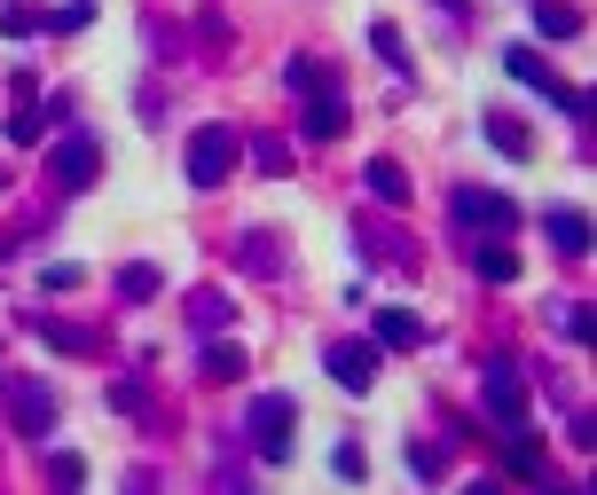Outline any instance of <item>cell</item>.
Listing matches in <instances>:
<instances>
[{"label":"cell","instance_id":"1","mask_svg":"<svg viewBox=\"0 0 597 495\" xmlns=\"http://www.w3.org/2000/svg\"><path fill=\"white\" fill-rule=\"evenodd\" d=\"M244 433H251V456H260V464H291L299 393H260V401H251V417H244Z\"/></svg>","mask_w":597,"mask_h":495},{"label":"cell","instance_id":"2","mask_svg":"<svg viewBox=\"0 0 597 495\" xmlns=\"http://www.w3.org/2000/svg\"><path fill=\"white\" fill-rule=\"evenodd\" d=\"M503 71L519 79V87H535L543 103H558V111H574V118L589 126V95H581V87H566V79H558V71H550L535 48H503Z\"/></svg>","mask_w":597,"mask_h":495},{"label":"cell","instance_id":"3","mask_svg":"<svg viewBox=\"0 0 597 495\" xmlns=\"http://www.w3.org/2000/svg\"><path fill=\"white\" fill-rule=\"evenodd\" d=\"M480 401H487V417H495L503 433L527 425V385H519V362H511V354H495V362L480 370Z\"/></svg>","mask_w":597,"mask_h":495},{"label":"cell","instance_id":"4","mask_svg":"<svg viewBox=\"0 0 597 495\" xmlns=\"http://www.w3.org/2000/svg\"><path fill=\"white\" fill-rule=\"evenodd\" d=\"M322 370L347 385V393H370L378 370H385V347L378 339H338V347H322Z\"/></svg>","mask_w":597,"mask_h":495},{"label":"cell","instance_id":"5","mask_svg":"<svg viewBox=\"0 0 597 495\" xmlns=\"http://www.w3.org/2000/svg\"><path fill=\"white\" fill-rule=\"evenodd\" d=\"M0 393H9V417H17L24 441H48L55 433V385L48 378H17V385H0Z\"/></svg>","mask_w":597,"mask_h":495},{"label":"cell","instance_id":"6","mask_svg":"<svg viewBox=\"0 0 597 495\" xmlns=\"http://www.w3.org/2000/svg\"><path fill=\"white\" fill-rule=\"evenodd\" d=\"M228 165H236V126H197L189 134V182L197 189H220Z\"/></svg>","mask_w":597,"mask_h":495},{"label":"cell","instance_id":"7","mask_svg":"<svg viewBox=\"0 0 597 495\" xmlns=\"http://www.w3.org/2000/svg\"><path fill=\"white\" fill-rule=\"evenodd\" d=\"M48 174H55L63 189H88V182L103 174V142H95V134H63V142L48 149Z\"/></svg>","mask_w":597,"mask_h":495},{"label":"cell","instance_id":"8","mask_svg":"<svg viewBox=\"0 0 597 495\" xmlns=\"http://www.w3.org/2000/svg\"><path fill=\"white\" fill-rule=\"evenodd\" d=\"M456 220H464V228H487V236H503L511 220H519V205H511L503 189H456Z\"/></svg>","mask_w":597,"mask_h":495},{"label":"cell","instance_id":"9","mask_svg":"<svg viewBox=\"0 0 597 495\" xmlns=\"http://www.w3.org/2000/svg\"><path fill=\"white\" fill-rule=\"evenodd\" d=\"M543 236H550V252H566V260L589 252V220H581L574 205H550V213H543Z\"/></svg>","mask_w":597,"mask_h":495},{"label":"cell","instance_id":"10","mask_svg":"<svg viewBox=\"0 0 597 495\" xmlns=\"http://www.w3.org/2000/svg\"><path fill=\"white\" fill-rule=\"evenodd\" d=\"M236 268H251V276H284V244H276L268 228H244V236H236Z\"/></svg>","mask_w":597,"mask_h":495},{"label":"cell","instance_id":"11","mask_svg":"<svg viewBox=\"0 0 597 495\" xmlns=\"http://www.w3.org/2000/svg\"><path fill=\"white\" fill-rule=\"evenodd\" d=\"M338 134H347V95L338 87L307 95V142H338Z\"/></svg>","mask_w":597,"mask_h":495},{"label":"cell","instance_id":"12","mask_svg":"<svg viewBox=\"0 0 597 495\" xmlns=\"http://www.w3.org/2000/svg\"><path fill=\"white\" fill-rule=\"evenodd\" d=\"M480 134H487V142L511 157V165H519V157H535V134H527L519 118H511V111H487V118H480Z\"/></svg>","mask_w":597,"mask_h":495},{"label":"cell","instance_id":"13","mask_svg":"<svg viewBox=\"0 0 597 495\" xmlns=\"http://www.w3.org/2000/svg\"><path fill=\"white\" fill-rule=\"evenodd\" d=\"M378 347H385V354H409V347H424V322H416L409 307H378Z\"/></svg>","mask_w":597,"mask_h":495},{"label":"cell","instance_id":"14","mask_svg":"<svg viewBox=\"0 0 597 495\" xmlns=\"http://www.w3.org/2000/svg\"><path fill=\"white\" fill-rule=\"evenodd\" d=\"M40 339L55 347V354H95V330H79V322H55V314H24Z\"/></svg>","mask_w":597,"mask_h":495},{"label":"cell","instance_id":"15","mask_svg":"<svg viewBox=\"0 0 597 495\" xmlns=\"http://www.w3.org/2000/svg\"><path fill=\"white\" fill-rule=\"evenodd\" d=\"M362 182H370L378 205H409V174H401L393 157H370V165H362Z\"/></svg>","mask_w":597,"mask_h":495},{"label":"cell","instance_id":"16","mask_svg":"<svg viewBox=\"0 0 597 495\" xmlns=\"http://www.w3.org/2000/svg\"><path fill=\"white\" fill-rule=\"evenodd\" d=\"M535 32L543 40H574L581 32V9H566V0H535Z\"/></svg>","mask_w":597,"mask_h":495},{"label":"cell","instance_id":"17","mask_svg":"<svg viewBox=\"0 0 597 495\" xmlns=\"http://www.w3.org/2000/svg\"><path fill=\"white\" fill-rule=\"evenodd\" d=\"M40 24H48L40 0H0V32H9V40H32Z\"/></svg>","mask_w":597,"mask_h":495},{"label":"cell","instance_id":"18","mask_svg":"<svg viewBox=\"0 0 597 495\" xmlns=\"http://www.w3.org/2000/svg\"><path fill=\"white\" fill-rule=\"evenodd\" d=\"M228 314H236V307H228V291H213V283H205V291H189V322H197V330H220Z\"/></svg>","mask_w":597,"mask_h":495},{"label":"cell","instance_id":"19","mask_svg":"<svg viewBox=\"0 0 597 495\" xmlns=\"http://www.w3.org/2000/svg\"><path fill=\"white\" fill-rule=\"evenodd\" d=\"M244 370H251V362H244V347H228V339H213V347H205V378H213V385H228V378H244Z\"/></svg>","mask_w":597,"mask_h":495},{"label":"cell","instance_id":"20","mask_svg":"<svg viewBox=\"0 0 597 495\" xmlns=\"http://www.w3.org/2000/svg\"><path fill=\"white\" fill-rule=\"evenodd\" d=\"M284 87H291V95H322V87H330V71H322L315 55H291V63H284Z\"/></svg>","mask_w":597,"mask_h":495},{"label":"cell","instance_id":"21","mask_svg":"<svg viewBox=\"0 0 597 495\" xmlns=\"http://www.w3.org/2000/svg\"><path fill=\"white\" fill-rule=\"evenodd\" d=\"M472 268H480L487 283H511V276H519V252H503V244H480V252H472Z\"/></svg>","mask_w":597,"mask_h":495},{"label":"cell","instance_id":"22","mask_svg":"<svg viewBox=\"0 0 597 495\" xmlns=\"http://www.w3.org/2000/svg\"><path fill=\"white\" fill-rule=\"evenodd\" d=\"M354 236L370 244V260H409V236H401V228H362V220H354Z\"/></svg>","mask_w":597,"mask_h":495},{"label":"cell","instance_id":"23","mask_svg":"<svg viewBox=\"0 0 597 495\" xmlns=\"http://www.w3.org/2000/svg\"><path fill=\"white\" fill-rule=\"evenodd\" d=\"M48 134V111L32 103V95H17V118H9V142H40Z\"/></svg>","mask_w":597,"mask_h":495},{"label":"cell","instance_id":"24","mask_svg":"<svg viewBox=\"0 0 597 495\" xmlns=\"http://www.w3.org/2000/svg\"><path fill=\"white\" fill-rule=\"evenodd\" d=\"M157 283H165V276H157L150 260H134V268H119V299H157Z\"/></svg>","mask_w":597,"mask_h":495},{"label":"cell","instance_id":"25","mask_svg":"<svg viewBox=\"0 0 597 495\" xmlns=\"http://www.w3.org/2000/svg\"><path fill=\"white\" fill-rule=\"evenodd\" d=\"M558 330H566L574 347H589V339H597V322H589V307H581V299H558Z\"/></svg>","mask_w":597,"mask_h":495},{"label":"cell","instance_id":"26","mask_svg":"<svg viewBox=\"0 0 597 495\" xmlns=\"http://www.w3.org/2000/svg\"><path fill=\"white\" fill-rule=\"evenodd\" d=\"M111 409H119V417H142V409H150V385H142V378H119V385H111Z\"/></svg>","mask_w":597,"mask_h":495},{"label":"cell","instance_id":"27","mask_svg":"<svg viewBox=\"0 0 597 495\" xmlns=\"http://www.w3.org/2000/svg\"><path fill=\"white\" fill-rule=\"evenodd\" d=\"M330 472H338V479H370V456H362L354 441H338V448H330Z\"/></svg>","mask_w":597,"mask_h":495},{"label":"cell","instance_id":"28","mask_svg":"<svg viewBox=\"0 0 597 495\" xmlns=\"http://www.w3.org/2000/svg\"><path fill=\"white\" fill-rule=\"evenodd\" d=\"M409 472H416V479H441V472H449V456H441L433 441H409Z\"/></svg>","mask_w":597,"mask_h":495},{"label":"cell","instance_id":"29","mask_svg":"<svg viewBox=\"0 0 597 495\" xmlns=\"http://www.w3.org/2000/svg\"><path fill=\"white\" fill-rule=\"evenodd\" d=\"M370 48H378L393 71H409V48H401V32H393V24H370Z\"/></svg>","mask_w":597,"mask_h":495},{"label":"cell","instance_id":"30","mask_svg":"<svg viewBox=\"0 0 597 495\" xmlns=\"http://www.w3.org/2000/svg\"><path fill=\"white\" fill-rule=\"evenodd\" d=\"M251 165H260V174H284V165H291V149H284L276 134H260V142H251Z\"/></svg>","mask_w":597,"mask_h":495},{"label":"cell","instance_id":"31","mask_svg":"<svg viewBox=\"0 0 597 495\" xmlns=\"http://www.w3.org/2000/svg\"><path fill=\"white\" fill-rule=\"evenodd\" d=\"M88 17H95V0H71V9H48V24H55V32H88Z\"/></svg>","mask_w":597,"mask_h":495},{"label":"cell","instance_id":"32","mask_svg":"<svg viewBox=\"0 0 597 495\" xmlns=\"http://www.w3.org/2000/svg\"><path fill=\"white\" fill-rule=\"evenodd\" d=\"M79 276H88L79 260H55V268H40V283H48V291H79Z\"/></svg>","mask_w":597,"mask_h":495},{"label":"cell","instance_id":"33","mask_svg":"<svg viewBox=\"0 0 597 495\" xmlns=\"http://www.w3.org/2000/svg\"><path fill=\"white\" fill-rule=\"evenodd\" d=\"M48 472H55V479H63V487H79V479H88V464H79V456H71V448H55V456H48Z\"/></svg>","mask_w":597,"mask_h":495},{"label":"cell","instance_id":"34","mask_svg":"<svg viewBox=\"0 0 597 495\" xmlns=\"http://www.w3.org/2000/svg\"><path fill=\"white\" fill-rule=\"evenodd\" d=\"M197 32H205V48H228V17H220V9H205V24H197Z\"/></svg>","mask_w":597,"mask_h":495},{"label":"cell","instance_id":"35","mask_svg":"<svg viewBox=\"0 0 597 495\" xmlns=\"http://www.w3.org/2000/svg\"><path fill=\"white\" fill-rule=\"evenodd\" d=\"M0 189H9V165H0Z\"/></svg>","mask_w":597,"mask_h":495},{"label":"cell","instance_id":"36","mask_svg":"<svg viewBox=\"0 0 597 495\" xmlns=\"http://www.w3.org/2000/svg\"><path fill=\"white\" fill-rule=\"evenodd\" d=\"M0 385H9V378H0Z\"/></svg>","mask_w":597,"mask_h":495}]
</instances>
